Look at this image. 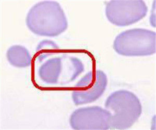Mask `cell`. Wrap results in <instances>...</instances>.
Here are the masks:
<instances>
[{"label":"cell","mask_w":156,"mask_h":130,"mask_svg":"<svg viewBox=\"0 0 156 130\" xmlns=\"http://www.w3.org/2000/svg\"><path fill=\"white\" fill-rule=\"evenodd\" d=\"M90 65L95 60L87 51L61 49L55 42L43 40L32 58L33 82L42 90L72 91Z\"/></svg>","instance_id":"cell-1"},{"label":"cell","mask_w":156,"mask_h":130,"mask_svg":"<svg viewBox=\"0 0 156 130\" xmlns=\"http://www.w3.org/2000/svg\"><path fill=\"white\" fill-rule=\"evenodd\" d=\"M26 23L34 34L47 37H57L68 27L65 12L55 1H42L34 4L28 12Z\"/></svg>","instance_id":"cell-2"},{"label":"cell","mask_w":156,"mask_h":130,"mask_svg":"<svg viewBox=\"0 0 156 130\" xmlns=\"http://www.w3.org/2000/svg\"><path fill=\"white\" fill-rule=\"evenodd\" d=\"M105 108L112 114V129L130 128L142 114V104L136 95L126 90L114 91L106 98Z\"/></svg>","instance_id":"cell-3"},{"label":"cell","mask_w":156,"mask_h":130,"mask_svg":"<svg viewBox=\"0 0 156 130\" xmlns=\"http://www.w3.org/2000/svg\"><path fill=\"white\" fill-rule=\"evenodd\" d=\"M115 52L124 56H146L156 53L155 31L144 28H133L122 31L114 40Z\"/></svg>","instance_id":"cell-4"},{"label":"cell","mask_w":156,"mask_h":130,"mask_svg":"<svg viewBox=\"0 0 156 130\" xmlns=\"http://www.w3.org/2000/svg\"><path fill=\"white\" fill-rule=\"evenodd\" d=\"M107 84L108 78L104 71L95 68L87 71L72 90L73 103L78 106L95 102L104 94Z\"/></svg>","instance_id":"cell-5"},{"label":"cell","mask_w":156,"mask_h":130,"mask_svg":"<svg viewBox=\"0 0 156 130\" xmlns=\"http://www.w3.org/2000/svg\"><path fill=\"white\" fill-rule=\"evenodd\" d=\"M148 7L144 1H110L105 7L107 19L119 27L136 23L145 17Z\"/></svg>","instance_id":"cell-6"},{"label":"cell","mask_w":156,"mask_h":130,"mask_svg":"<svg viewBox=\"0 0 156 130\" xmlns=\"http://www.w3.org/2000/svg\"><path fill=\"white\" fill-rule=\"evenodd\" d=\"M69 124L76 130L112 129V114L98 106L81 107L71 114Z\"/></svg>","instance_id":"cell-7"},{"label":"cell","mask_w":156,"mask_h":130,"mask_svg":"<svg viewBox=\"0 0 156 130\" xmlns=\"http://www.w3.org/2000/svg\"><path fill=\"white\" fill-rule=\"evenodd\" d=\"M6 58L9 64L17 68H26L32 65V58L29 50L20 45H14L8 48Z\"/></svg>","instance_id":"cell-8"}]
</instances>
